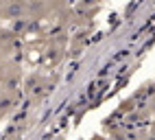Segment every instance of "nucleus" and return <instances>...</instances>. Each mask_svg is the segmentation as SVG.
I'll use <instances>...</instances> for the list:
<instances>
[{
	"mask_svg": "<svg viewBox=\"0 0 155 140\" xmlns=\"http://www.w3.org/2000/svg\"><path fill=\"white\" fill-rule=\"evenodd\" d=\"M13 107H15V98H13V94H9V92H5V90H0V118L7 116Z\"/></svg>",
	"mask_w": 155,
	"mask_h": 140,
	"instance_id": "1",
	"label": "nucleus"
}]
</instances>
